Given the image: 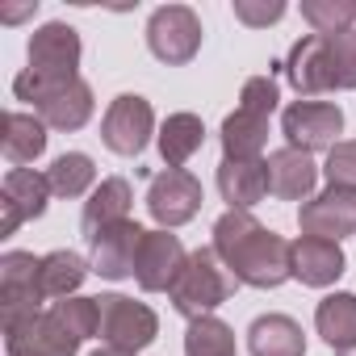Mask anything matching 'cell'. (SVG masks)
<instances>
[{
    "mask_svg": "<svg viewBox=\"0 0 356 356\" xmlns=\"http://www.w3.org/2000/svg\"><path fill=\"white\" fill-rule=\"evenodd\" d=\"M185 356H239L235 352V331L214 314L193 318L189 331H185Z\"/></svg>",
    "mask_w": 356,
    "mask_h": 356,
    "instance_id": "28",
    "label": "cell"
},
{
    "mask_svg": "<svg viewBox=\"0 0 356 356\" xmlns=\"http://www.w3.org/2000/svg\"><path fill=\"white\" fill-rule=\"evenodd\" d=\"M17 101H26V105L47 122V130H80V126L92 118V88H88L80 76L67 80V84L34 88V92H26V97H17Z\"/></svg>",
    "mask_w": 356,
    "mask_h": 356,
    "instance_id": "11",
    "label": "cell"
},
{
    "mask_svg": "<svg viewBox=\"0 0 356 356\" xmlns=\"http://www.w3.org/2000/svg\"><path fill=\"white\" fill-rule=\"evenodd\" d=\"M202 210V181L189 176L185 168H163L147 185V214L159 222V231L185 227Z\"/></svg>",
    "mask_w": 356,
    "mask_h": 356,
    "instance_id": "7",
    "label": "cell"
},
{
    "mask_svg": "<svg viewBox=\"0 0 356 356\" xmlns=\"http://www.w3.org/2000/svg\"><path fill=\"white\" fill-rule=\"evenodd\" d=\"M252 356H306V335L289 314H260L248 327Z\"/></svg>",
    "mask_w": 356,
    "mask_h": 356,
    "instance_id": "21",
    "label": "cell"
},
{
    "mask_svg": "<svg viewBox=\"0 0 356 356\" xmlns=\"http://www.w3.org/2000/svg\"><path fill=\"white\" fill-rule=\"evenodd\" d=\"M323 172H327L331 189H352V193H356V138H348V143H335V147L327 151V163H323Z\"/></svg>",
    "mask_w": 356,
    "mask_h": 356,
    "instance_id": "33",
    "label": "cell"
},
{
    "mask_svg": "<svg viewBox=\"0 0 356 356\" xmlns=\"http://www.w3.org/2000/svg\"><path fill=\"white\" fill-rule=\"evenodd\" d=\"M214 252L239 285L277 289L293 277V243L256 222L248 210H227L214 222Z\"/></svg>",
    "mask_w": 356,
    "mask_h": 356,
    "instance_id": "1",
    "label": "cell"
},
{
    "mask_svg": "<svg viewBox=\"0 0 356 356\" xmlns=\"http://www.w3.org/2000/svg\"><path fill=\"white\" fill-rule=\"evenodd\" d=\"M302 17L314 34H343L356 30V0H302Z\"/></svg>",
    "mask_w": 356,
    "mask_h": 356,
    "instance_id": "29",
    "label": "cell"
},
{
    "mask_svg": "<svg viewBox=\"0 0 356 356\" xmlns=\"http://www.w3.org/2000/svg\"><path fill=\"white\" fill-rule=\"evenodd\" d=\"M206 143V126L197 113H168L159 126V155L168 168H185Z\"/></svg>",
    "mask_w": 356,
    "mask_h": 356,
    "instance_id": "23",
    "label": "cell"
},
{
    "mask_svg": "<svg viewBox=\"0 0 356 356\" xmlns=\"http://www.w3.org/2000/svg\"><path fill=\"white\" fill-rule=\"evenodd\" d=\"M0 147H5V159L13 168H26L34 163L42 151H47V122L38 113H17L9 109L5 113V134H0Z\"/></svg>",
    "mask_w": 356,
    "mask_h": 356,
    "instance_id": "22",
    "label": "cell"
},
{
    "mask_svg": "<svg viewBox=\"0 0 356 356\" xmlns=\"http://www.w3.org/2000/svg\"><path fill=\"white\" fill-rule=\"evenodd\" d=\"M5 348H9V356H76L80 339L51 310H42L38 318H30L17 331H9L5 335Z\"/></svg>",
    "mask_w": 356,
    "mask_h": 356,
    "instance_id": "16",
    "label": "cell"
},
{
    "mask_svg": "<svg viewBox=\"0 0 356 356\" xmlns=\"http://www.w3.org/2000/svg\"><path fill=\"white\" fill-rule=\"evenodd\" d=\"M185 264H189V252L172 231H147V239L138 248V260H134V281H138L143 293H163V289L172 293L176 277L185 273Z\"/></svg>",
    "mask_w": 356,
    "mask_h": 356,
    "instance_id": "10",
    "label": "cell"
},
{
    "mask_svg": "<svg viewBox=\"0 0 356 356\" xmlns=\"http://www.w3.org/2000/svg\"><path fill=\"white\" fill-rule=\"evenodd\" d=\"M235 277H231V268L218 260V252L214 248H197V252H189V264H185V273L176 277V285H172V310L176 314H185L189 323L193 318H206V314H214L231 293H235Z\"/></svg>",
    "mask_w": 356,
    "mask_h": 356,
    "instance_id": "3",
    "label": "cell"
},
{
    "mask_svg": "<svg viewBox=\"0 0 356 356\" xmlns=\"http://www.w3.org/2000/svg\"><path fill=\"white\" fill-rule=\"evenodd\" d=\"M34 9H38V5H22V9H9V13H5V22H22V17H30Z\"/></svg>",
    "mask_w": 356,
    "mask_h": 356,
    "instance_id": "35",
    "label": "cell"
},
{
    "mask_svg": "<svg viewBox=\"0 0 356 356\" xmlns=\"http://www.w3.org/2000/svg\"><path fill=\"white\" fill-rule=\"evenodd\" d=\"M26 55H30V67L13 80V97H26L34 88H51V84L76 80V67H80V34L67 22H47L42 30H34Z\"/></svg>",
    "mask_w": 356,
    "mask_h": 356,
    "instance_id": "2",
    "label": "cell"
},
{
    "mask_svg": "<svg viewBox=\"0 0 356 356\" xmlns=\"http://www.w3.org/2000/svg\"><path fill=\"white\" fill-rule=\"evenodd\" d=\"M147 47L159 63L181 67L202 51V17L189 5H163L147 22Z\"/></svg>",
    "mask_w": 356,
    "mask_h": 356,
    "instance_id": "5",
    "label": "cell"
},
{
    "mask_svg": "<svg viewBox=\"0 0 356 356\" xmlns=\"http://www.w3.org/2000/svg\"><path fill=\"white\" fill-rule=\"evenodd\" d=\"M88 273H92V264H88L80 252H67V248H59V252L42 256L38 285H42V293H47V298L63 302V298H76V289L84 285V277H88Z\"/></svg>",
    "mask_w": 356,
    "mask_h": 356,
    "instance_id": "24",
    "label": "cell"
},
{
    "mask_svg": "<svg viewBox=\"0 0 356 356\" xmlns=\"http://www.w3.org/2000/svg\"><path fill=\"white\" fill-rule=\"evenodd\" d=\"M51 197V181L34 168H13L0 189V235H13L22 222L42 218Z\"/></svg>",
    "mask_w": 356,
    "mask_h": 356,
    "instance_id": "13",
    "label": "cell"
},
{
    "mask_svg": "<svg viewBox=\"0 0 356 356\" xmlns=\"http://www.w3.org/2000/svg\"><path fill=\"white\" fill-rule=\"evenodd\" d=\"M143 239H147V231H143L134 218L105 227L101 235H92V239H88V248H92V260H88V264H92V273H97V277H105V281L134 277V260H138Z\"/></svg>",
    "mask_w": 356,
    "mask_h": 356,
    "instance_id": "14",
    "label": "cell"
},
{
    "mask_svg": "<svg viewBox=\"0 0 356 356\" xmlns=\"http://www.w3.org/2000/svg\"><path fill=\"white\" fill-rule=\"evenodd\" d=\"M293 277H298L302 285H314V289L335 285V281L343 277V248L331 243V239H310V235H302V239L293 243Z\"/></svg>",
    "mask_w": 356,
    "mask_h": 356,
    "instance_id": "20",
    "label": "cell"
},
{
    "mask_svg": "<svg viewBox=\"0 0 356 356\" xmlns=\"http://www.w3.org/2000/svg\"><path fill=\"white\" fill-rule=\"evenodd\" d=\"M335 356H356V343H352V348H343V352H335Z\"/></svg>",
    "mask_w": 356,
    "mask_h": 356,
    "instance_id": "37",
    "label": "cell"
},
{
    "mask_svg": "<svg viewBox=\"0 0 356 356\" xmlns=\"http://www.w3.org/2000/svg\"><path fill=\"white\" fill-rule=\"evenodd\" d=\"M277 101H281V84H277L273 72H268V76H252V80L243 84V92H239V109H248V113H256V118H273Z\"/></svg>",
    "mask_w": 356,
    "mask_h": 356,
    "instance_id": "32",
    "label": "cell"
},
{
    "mask_svg": "<svg viewBox=\"0 0 356 356\" xmlns=\"http://www.w3.org/2000/svg\"><path fill=\"white\" fill-rule=\"evenodd\" d=\"M285 80L302 92V97H318V92H335V76H331V55H327V38L323 34H306L289 47L285 59Z\"/></svg>",
    "mask_w": 356,
    "mask_h": 356,
    "instance_id": "15",
    "label": "cell"
},
{
    "mask_svg": "<svg viewBox=\"0 0 356 356\" xmlns=\"http://www.w3.org/2000/svg\"><path fill=\"white\" fill-rule=\"evenodd\" d=\"M130 202H134L130 181H122V176H105V181L88 193L84 214H80V231H84V239L101 235V231L113 227V222H126V218H130Z\"/></svg>",
    "mask_w": 356,
    "mask_h": 356,
    "instance_id": "19",
    "label": "cell"
},
{
    "mask_svg": "<svg viewBox=\"0 0 356 356\" xmlns=\"http://www.w3.org/2000/svg\"><path fill=\"white\" fill-rule=\"evenodd\" d=\"M327 55H331L335 88H356V30L327 34Z\"/></svg>",
    "mask_w": 356,
    "mask_h": 356,
    "instance_id": "31",
    "label": "cell"
},
{
    "mask_svg": "<svg viewBox=\"0 0 356 356\" xmlns=\"http://www.w3.org/2000/svg\"><path fill=\"white\" fill-rule=\"evenodd\" d=\"M51 314H55L80 343L101 331V306H97V298H63V302L51 306Z\"/></svg>",
    "mask_w": 356,
    "mask_h": 356,
    "instance_id": "30",
    "label": "cell"
},
{
    "mask_svg": "<svg viewBox=\"0 0 356 356\" xmlns=\"http://www.w3.org/2000/svg\"><path fill=\"white\" fill-rule=\"evenodd\" d=\"M318 185V168L306 151H293V147H281L268 155V193L281 197V202H310Z\"/></svg>",
    "mask_w": 356,
    "mask_h": 356,
    "instance_id": "17",
    "label": "cell"
},
{
    "mask_svg": "<svg viewBox=\"0 0 356 356\" xmlns=\"http://www.w3.org/2000/svg\"><path fill=\"white\" fill-rule=\"evenodd\" d=\"M339 130H343V109L331 105V101H293L285 113H281V134L289 138L293 151H331L339 143Z\"/></svg>",
    "mask_w": 356,
    "mask_h": 356,
    "instance_id": "8",
    "label": "cell"
},
{
    "mask_svg": "<svg viewBox=\"0 0 356 356\" xmlns=\"http://www.w3.org/2000/svg\"><path fill=\"white\" fill-rule=\"evenodd\" d=\"M38 268H42V256L34 252H5L0 256V331H17L22 323L38 318L47 293L38 285Z\"/></svg>",
    "mask_w": 356,
    "mask_h": 356,
    "instance_id": "4",
    "label": "cell"
},
{
    "mask_svg": "<svg viewBox=\"0 0 356 356\" xmlns=\"http://www.w3.org/2000/svg\"><path fill=\"white\" fill-rule=\"evenodd\" d=\"M218 193L231 210H252L268 193V159H222Z\"/></svg>",
    "mask_w": 356,
    "mask_h": 356,
    "instance_id": "18",
    "label": "cell"
},
{
    "mask_svg": "<svg viewBox=\"0 0 356 356\" xmlns=\"http://www.w3.org/2000/svg\"><path fill=\"white\" fill-rule=\"evenodd\" d=\"M155 130V113H151V101L138 97V92H122L109 101L105 109V122H101V138L113 155H138L147 147Z\"/></svg>",
    "mask_w": 356,
    "mask_h": 356,
    "instance_id": "9",
    "label": "cell"
},
{
    "mask_svg": "<svg viewBox=\"0 0 356 356\" xmlns=\"http://www.w3.org/2000/svg\"><path fill=\"white\" fill-rule=\"evenodd\" d=\"M88 356H134V352H122V348H109V343H105V348H97V352H88Z\"/></svg>",
    "mask_w": 356,
    "mask_h": 356,
    "instance_id": "36",
    "label": "cell"
},
{
    "mask_svg": "<svg viewBox=\"0 0 356 356\" xmlns=\"http://www.w3.org/2000/svg\"><path fill=\"white\" fill-rule=\"evenodd\" d=\"M101 306V339L109 348H122V352H143L155 343L159 335V318L151 306L134 302V298H122V293H101L97 298Z\"/></svg>",
    "mask_w": 356,
    "mask_h": 356,
    "instance_id": "6",
    "label": "cell"
},
{
    "mask_svg": "<svg viewBox=\"0 0 356 356\" xmlns=\"http://www.w3.org/2000/svg\"><path fill=\"white\" fill-rule=\"evenodd\" d=\"M47 181H51V193H59V197H84L97 185V163L84 151H63L51 163Z\"/></svg>",
    "mask_w": 356,
    "mask_h": 356,
    "instance_id": "27",
    "label": "cell"
},
{
    "mask_svg": "<svg viewBox=\"0 0 356 356\" xmlns=\"http://www.w3.org/2000/svg\"><path fill=\"white\" fill-rule=\"evenodd\" d=\"M285 17V5L281 0H235V22L260 30V26H273Z\"/></svg>",
    "mask_w": 356,
    "mask_h": 356,
    "instance_id": "34",
    "label": "cell"
},
{
    "mask_svg": "<svg viewBox=\"0 0 356 356\" xmlns=\"http://www.w3.org/2000/svg\"><path fill=\"white\" fill-rule=\"evenodd\" d=\"M298 227L310 239H348L356 231V193L352 189H323L298 210Z\"/></svg>",
    "mask_w": 356,
    "mask_h": 356,
    "instance_id": "12",
    "label": "cell"
},
{
    "mask_svg": "<svg viewBox=\"0 0 356 356\" xmlns=\"http://www.w3.org/2000/svg\"><path fill=\"white\" fill-rule=\"evenodd\" d=\"M268 147V118H256L248 109H235L222 122V159H260Z\"/></svg>",
    "mask_w": 356,
    "mask_h": 356,
    "instance_id": "26",
    "label": "cell"
},
{
    "mask_svg": "<svg viewBox=\"0 0 356 356\" xmlns=\"http://www.w3.org/2000/svg\"><path fill=\"white\" fill-rule=\"evenodd\" d=\"M314 327L335 352L352 348L356 343V293H327L314 306Z\"/></svg>",
    "mask_w": 356,
    "mask_h": 356,
    "instance_id": "25",
    "label": "cell"
}]
</instances>
